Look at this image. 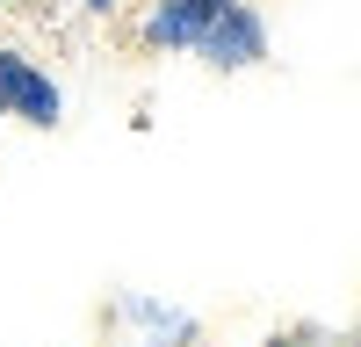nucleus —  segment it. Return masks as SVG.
<instances>
[{
    "label": "nucleus",
    "instance_id": "1",
    "mask_svg": "<svg viewBox=\"0 0 361 347\" xmlns=\"http://www.w3.org/2000/svg\"><path fill=\"white\" fill-rule=\"evenodd\" d=\"M0 116H15V123H37V130H51L58 116H66L58 80H51L44 66H29L15 44H0Z\"/></svg>",
    "mask_w": 361,
    "mask_h": 347
},
{
    "label": "nucleus",
    "instance_id": "2",
    "mask_svg": "<svg viewBox=\"0 0 361 347\" xmlns=\"http://www.w3.org/2000/svg\"><path fill=\"white\" fill-rule=\"evenodd\" d=\"M195 51L209 58V66H224V73H238V66H253V58H267V22H260V8H246V0L217 8Z\"/></svg>",
    "mask_w": 361,
    "mask_h": 347
},
{
    "label": "nucleus",
    "instance_id": "3",
    "mask_svg": "<svg viewBox=\"0 0 361 347\" xmlns=\"http://www.w3.org/2000/svg\"><path fill=\"white\" fill-rule=\"evenodd\" d=\"M209 15H217V8H202V0H159L152 22H145V37H152L159 51H195L202 29H209Z\"/></svg>",
    "mask_w": 361,
    "mask_h": 347
},
{
    "label": "nucleus",
    "instance_id": "4",
    "mask_svg": "<svg viewBox=\"0 0 361 347\" xmlns=\"http://www.w3.org/2000/svg\"><path fill=\"white\" fill-rule=\"evenodd\" d=\"M87 8H94V15H109V8H116V0H87Z\"/></svg>",
    "mask_w": 361,
    "mask_h": 347
},
{
    "label": "nucleus",
    "instance_id": "5",
    "mask_svg": "<svg viewBox=\"0 0 361 347\" xmlns=\"http://www.w3.org/2000/svg\"><path fill=\"white\" fill-rule=\"evenodd\" d=\"M202 8H231V0H202Z\"/></svg>",
    "mask_w": 361,
    "mask_h": 347
},
{
    "label": "nucleus",
    "instance_id": "6",
    "mask_svg": "<svg viewBox=\"0 0 361 347\" xmlns=\"http://www.w3.org/2000/svg\"><path fill=\"white\" fill-rule=\"evenodd\" d=\"M0 8H8V0H0Z\"/></svg>",
    "mask_w": 361,
    "mask_h": 347
}]
</instances>
